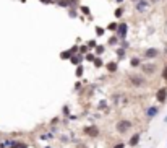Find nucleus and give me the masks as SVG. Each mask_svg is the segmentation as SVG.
<instances>
[{
  "mask_svg": "<svg viewBox=\"0 0 167 148\" xmlns=\"http://www.w3.org/2000/svg\"><path fill=\"white\" fill-rule=\"evenodd\" d=\"M130 127H131V122L130 121H125V119H123V121L117 122V132L118 134H125Z\"/></svg>",
  "mask_w": 167,
  "mask_h": 148,
  "instance_id": "f257e3e1",
  "label": "nucleus"
},
{
  "mask_svg": "<svg viewBox=\"0 0 167 148\" xmlns=\"http://www.w3.org/2000/svg\"><path fill=\"white\" fill-rule=\"evenodd\" d=\"M141 70H143V73H146V75H153V73H156L157 65H154V64H145V65H141Z\"/></svg>",
  "mask_w": 167,
  "mask_h": 148,
  "instance_id": "f03ea898",
  "label": "nucleus"
},
{
  "mask_svg": "<svg viewBox=\"0 0 167 148\" xmlns=\"http://www.w3.org/2000/svg\"><path fill=\"white\" fill-rule=\"evenodd\" d=\"M130 82H131V85H133V86H143V85L146 83L145 78L140 77V75H131V77H130Z\"/></svg>",
  "mask_w": 167,
  "mask_h": 148,
  "instance_id": "7ed1b4c3",
  "label": "nucleus"
},
{
  "mask_svg": "<svg viewBox=\"0 0 167 148\" xmlns=\"http://www.w3.org/2000/svg\"><path fill=\"white\" fill-rule=\"evenodd\" d=\"M126 33H128V26L125 25V23H122V25H117V34L120 39H125Z\"/></svg>",
  "mask_w": 167,
  "mask_h": 148,
  "instance_id": "20e7f679",
  "label": "nucleus"
},
{
  "mask_svg": "<svg viewBox=\"0 0 167 148\" xmlns=\"http://www.w3.org/2000/svg\"><path fill=\"white\" fill-rule=\"evenodd\" d=\"M156 99L162 104V102H165L167 101V88H161L157 93H156Z\"/></svg>",
  "mask_w": 167,
  "mask_h": 148,
  "instance_id": "39448f33",
  "label": "nucleus"
},
{
  "mask_svg": "<svg viewBox=\"0 0 167 148\" xmlns=\"http://www.w3.org/2000/svg\"><path fill=\"white\" fill-rule=\"evenodd\" d=\"M157 55H159V50L154 49V47H149V49L145 50V57H146V59H156Z\"/></svg>",
  "mask_w": 167,
  "mask_h": 148,
  "instance_id": "423d86ee",
  "label": "nucleus"
},
{
  "mask_svg": "<svg viewBox=\"0 0 167 148\" xmlns=\"http://www.w3.org/2000/svg\"><path fill=\"white\" fill-rule=\"evenodd\" d=\"M135 7H136L138 11H145V10L149 7V2H148V0H140V2L135 3Z\"/></svg>",
  "mask_w": 167,
  "mask_h": 148,
  "instance_id": "0eeeda50",
  "label": "nucleus"
},
{
  "mask_svg": "<svg viewBox=\"0 0 167 148\" xmlns=\"http://www.w3.org/2000/svg\"><path fill=\"white\" fill-rule=\"evenodd\" d=\"M84 132H86V135H89V137H96L97 134H99V129L94 127V125H91V127H86L84 129Z\"/></svg>",
  "mask_w": 167,
  "mask_h": 148,
  "instance_id": "6e6552de",
  "label": "nucleus"
},
{
  "mask_svg": "<svg viewBox=\"0 0 167 148\" xmlns=\"http://www.w3.org/2000/svg\"><path fill=\"white\" fill-rule=\"evenodd\" d=\"M140 138H141V137H140V134H135V135H133V137H131V138H130L128 145H130V146H136L138 143H140Z\"/></svg>",
  "mask_w": 167,
  "mask_h": 148,
  "instance_id": "1a4fd4ad",
  "label": "nucleus"
},
{
  "mask_svg": "<svg viewBox=\"0 0 167 148\" xmlns=\"http://www.w3.org/2000/svg\"><path fill=\"white\" fill-rule=\"evenodd\" d=\"M75 2L76 0H59V7H72V5H75Z\"/></svg>",
  "mask_w": 167,
  "mask_h": 148,
  "instance_id": "9d476101",
  "label": "nucleus"
},
{
  "mask_svg": "<svg viewBox=\"0 0 167 148\" xmlns=\"http://www.w3.org/2000/svg\"><path fill=\"white\" fill-rule=\"evenodd\" d=\"M81 59H83V55H81V54H76V55H72V57H70L72 64H76V65L80 64V60H81Z\"/></svg>",
  "mask_w": 167,
  "mask_h": 148,
  "instance_id": "9b49d317",
  "label": "nucleus"
},
{
  "mask_svg": "<svg viewBox=\"0 0 167 148\" xmlns=\"http://www.w3.org/2000/svg\"><path fill=\"white\" fill-rule=\"evenodd\" d=\"M117 62H109V64H107V70L109 72H117Z\"/></svg>",
  "mask_w": 167,
  "mask_h": 148,
  "instance_id": "f8f14e48",
  "label": "nucleus"
},
{
  "mask_svg": "<svg viewBox=\"0 0 167 148\" xmlns=\"http://www.w3.org/2000/svg\"><path fill=\"white\" fill-rule=\"evenodd\" d=\"M146 114H148V117H154L157 114V107H149V109L146 111Z\"/></svg>",
  "mask_w": 167,
  "mask_h": 148,
  "instance_id": "ddd939ff",
  "label": "nucleus"
},
{
  "mask_svg": "<svg viewBox=\"0 0 167 148\" xmlns=\"http://www.w3.org/2000/svg\"><path fill=\"white\" fill-rule=\"evenodd\" d=\"M130 64H131V67H140V65H141V60L138 59V57H133Z\"/></svg>",
  "mask_w": 167,
  "mask_h": 148,
  "instance_id": "4468645a",
  "label": "nucleus"
},
{
  "mask_svg": "<svg viewBox=\"0 0 167 148\" xmlns=\"http://www.w3.org/2000/svg\"><path fill=\"white\" fill-rule=\"evenodd\" d=\"M10 148H28L26 143H11Z\"/></svg>",
  "mask_w": 167,
  "mask_h": 148,
  "instance_id": "2eb2a0df",
  "label": "nucleus"
},
{
  "mask_svg": "<svg viewBox=\"0 0 167 148\" xmlns=\"http://www.w3.org/2000/svg\"><path fill=\"white\" fill-rule=\"evenodd\" d=\"M107 30H109V31H117V23H109V25H107Z\"/></svg>",
  "mask_w": 167,
  "mask_h": 148,
  "instance_id": "dca6fc26",
  "label": "nucleus"
},
{
  "mask_svg": "<svg viewBox=\"0 0 167 148\" xmlns=\"http://www.w3.org/2000/svg\"><path fill=\"white\" fill-rule=\"evenodd\" d=\"M115 16H117V18H122V16H123V8H117V10H115Z\"/></svg>",
  "mask_w": 167,
  "mask_h": 148,
  "instance_id": "f3484780",
  "label": "nucleus"
},
{
  "mask_svg": "<svg viewBox=\"0 0 167 148\" xmlns=\"http://www.w3.org/2000/svg\"><path fill=\"white\" fill-rule=\"evenodd\" d=\"M117 55H118V59H123V57H125V49H123V47L118 49V50H117Z\"/></svg>",
  "mask_w": 167,
  "mask_h": 148,
  "instance_id": "a211bd4d",
  "label": "nucleus"
},
{
  "mask_svg": "<svg viewBox=\"0 0 167 148\" xmlns=\"http://www.w3.org/2000/svg\"><path fill=\"white\" fill-rule=\"evenodd\" d=\"M107 44H109V46H117V38H111V39L107 41Z\"/></svg>",
  "mask_w": 167,
  "mask_h": 148,
  "instance_id": "6ab92c4d",
  "label": "nucleus"
},
{
  "mask_svg": "<svg viewBox=\"0 0 167 148\" xmlns=\"http://www.w3.org/2000/svg\"><path fill=\"white\" fill-rule=\"evenodd\" d=\"M81 75H83V67L78 65V68H76V77H81Z\"/></svg>",
  "mask_w": 167,
  "mask_h": 148,
  "instance_id": "aec40b11",
  "label": "nucleus"
},
{
  "mask_svg": "<svg viewBox=\"0 0 167 148\" xmlns=\"http://www.w3.org/2000/svg\"><path fill=\"white\" fill-rule=\"evenodd\" d=\"M104 52V46H97L96 47V54H102Z\"/></svg>",
  "mask_w": 167,
  "mask_h": 148,
  "instance_id": "412c9836",
  "label": "nucleus"
},
{
  "mask_svg": "<svg viewBox=\"0 0 167 148\" xmlns=\"http://www.w3.org/2000/svg\"><path fill=\"white\" fill-rule=\"evenodd\" d=\"M93 62H94L96 67H102V60H101V59H94Z\"/></svg>",
  "mask_w": 167,
  "mask_h": 148,
  "instance_id": "4be33fe9",
  "label": "nucleus"
},
{
  "mask_svg": "<svg viewBox=\"0 0 167 148\" xmlns=\"http://www.w3.org/2000/svg\"><path fill=\"white\" fill-rule=\"evenodd\" d=\"M162 78H164L165 82H167V65L164 67V70H162Z\"/></svg>",
  "mask_w": 167,
  "mask_h": 148,
  "instance_id": "5701e85b",
  "label": "nucleus"
},
{
  "mask_svg": "<svg viewBox=\"0 0 167 148\" xmlns=\"http://www.w3.org/2000/svg\"><path fill=\"white\" fill-rule=\"evenodd\" d=\"M80 52H81V54L88 52V47H86V46H81V47H80Z\"/></svg>",
  "mask_w": 167,
  "mask_h": 148,
  "instance_id": "b1692460",
  "label": "nucleus"
},
{
  "mask_svg": "<svg viewBox=\"0 0 167 148\" xmlns=\"http://www.w3.org/2000/svg\"><path fill=\"white\" fill-rule=\"evenodd\" d=\"M70 57H72L70 52H63V54H62V59H70Z\"/></svg>",
  "mask_w": 167,
  "mask_h": 148,
  "instance_id": "393cba45",
  "label": "nucleus"
},
{
  "mask_svg": "<svg viewBox=\"0 0 167 148\" xmlns=\"http://www.w3.org/2000/svg\"><path fill=\"white\" fill-rule=\"evenodd\" d=\"M96 33L99 34V36H102V34H104V30H102V28H97V30H96Z\"/></svg>",
  "mask_w": 167,
  "mask_h": 148,
  "instance_id": "a878e982",
  "label": "nucleus"
},
{
  "mask_svg": "<svg viewBox=\"0 0 167 148\" xmlns=\"http://www.w3.org/2000/svg\"><path fill=\"white\" fill-rule=\"evenodd\" d=\"M86 60H91V62H93V60H94V55H91V54L86 55Z\"/></svg>",
  "mask_w": 167,
  "mask_h": 148,
  "instance_id": "bb28decb",
  "label": "nucleus"
},
{
  "mask_svg": "<svg viewBox=\"0 0 167 148\" xmlns=\"http://www.w3.org/2000/svg\"><path fill=\"white\" fill-rule=\"evenodd\" d=\"M114 148H125V143H117Z\"/></svg>",
  "mask_w": 167,
  "mask_h": 148,
  "instance_id": "cd10ccee",
  "label": "nucleus"
},
{
  "mask_svg": "<svg viewBox=\"0 0 167 148\" xmlns=\"http://www.w3.org/2000/svg\"><path fill=\"white\" fill-rule=\"evenodd\" d=\"M115 2H117V3H123V0H115Z\"/></svg>",
  "mask_w": 167,
  "mask_h": 148,
  "instance_id": "c85d7f7f",
  "label": "nucleus"
},
{
  "mask_svg": "<svg viewBox=\"0 0 167 148\" xmlns=\"http://www.w3.org/2000/svg\"><path fill=\"white\" fill-rule=\"evenodd\" d=\"M131 2H133V3H136V2H140V0H131Z\"/></svg>",
  "mask_w": 167,
  "mask_h": 148,
  "instance_id": "c756f323",
  "label": "nucleus"
},
{
  "mask_svg": "<svg viewBox=\"0 0 167 148\" xmlns=\"http://www.w3.org/2000/svg\"><path fill=\"white\" fill-rule=\"evenodd\" d=\"M149 2H151V0H149ZM153 2H159V0H153Z\"/></svg>",
  "mask_w": 167,
  "mask_h": 148,
  "instance_id": "7c9ffc66",
  "label": "nucleus"
},
{
  "mask_svg": "<svg viewBox=\"0 0 167 148\" xmlns=\"http://www.w3.org/2000/svg\"><path fill=\"white\" fill-rule=\"evenodd\" d=\"M164 122H167V116H165V119H164Z\"/></svg>",
  "mask_w": 167,
  "mask_h": 148,
  "instance_id": "2f4dec72",
  "label": "nucleus"
},
{
  "mask_svg": "<svg viewBox=\"0 0 167 148\" xmlns=\"http://www.w3.org/2000/svg\"><path fill=\"white\" fill-rule=\"evenodd\" d=\"M50 2H52V0H50ZM54 2H59V0H54Z\"/></svg>",
  "mask_w": 167,
  "mask_h": 148,
  "instance_id": "473e14b6",
  "label": "nucleus"
}]
</instances>
